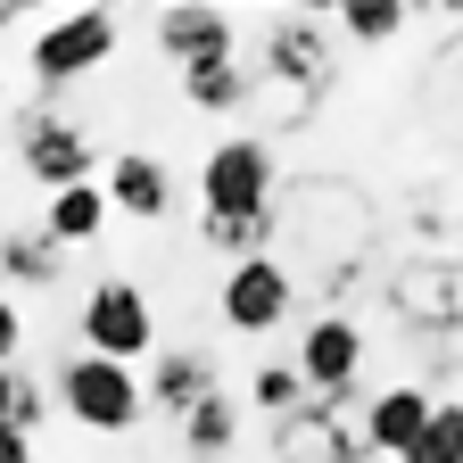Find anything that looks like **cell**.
<instances>
[{
	"instance_id": "6da1fadb",
	"label": "cell",
	"mask_w": 463,
	"mask_h": 463,
	"mask_svg": "<svg viewBox=\"0 0 463 463\" xmlns=\"http://www.w3.org/2000/svg\"><path fill=\"white\" fill-rule=\"evenodd\" d=\"M273 199H281L273 141H257V133L215 141L207 165H199V241L223 249L232 265H241V257H265V241H273Z\"/></svg>"
},
{
	"instance_id": "7a4b0ae2",
	"label": "cell",
	"mask_w": 463,
	"mask_h": 463,
	"mask_svg": "<svg viewBox=\"0 0 463 463\" xmlns=\"http://www.w3.org/2000/svg\"><path fill=\"white\" fill-rule=\"evenodd\" d=\"M75 331H83V356L141 364L149 347H157V307H149V289H141V281L108 273V281H91V289H83V315H75Z\"/></svg>"
},
{
	"instance_id": "3957f363",
	"label": "cell",
	"mask_w": 463,
	"mask_h": 463,
	"mask_svg": "<svg viewBox=\"0 0 463 463\" xmlns=\"http://www.w3.org/2000/svg\"><path fill=\"white\" fill-rule=\"evenodd\" d=\"M116 25L108 9H67V17H42L33 25V42H25V67H33V83L42 91H67V83H83L91 67H108L116 58Z\"/></svg>"
},
{
	"instance_id": "277c9868",
	"label": "cell",
	"mask_w": 463,
	"mask_h": 463,
	"mask_svg": "<svg viewBox=\"0 0 463 463\" xmlns=\"http://www.w3.org/2000/svg\"><path fill=\"white\" fill-rule=\"evenodd\" d=\"M364 397H307L289 422H273V463H364Z\"/></svg>"
},
{
	"instance_id": "5b68a950",
	"label": "cell",
	"mask_w": 463,
	"mask_h": 463,
	"mask_svg": "<svg viewBox=\"0 0 463 463\" xmlns=\"http://www.w3.org/2000/svg\"><path fill=\"white\" fill-rule=\"evenodd\" d=\"M58 405H67L83 430H99V439H125V430H141V414H149L141 373H133V364H108V356H75L67 373H58Z\"/></svg>"
},
{
	"instance_id": "8992f818",
	"label": "cell",
	"mask_w": 463,
	"mask_h": 463,
	"mask_svg": "<svg viewBox=\"0 0 463 463\" xmlns=\"http://www.w3.org/2000/svg\"><path fill=\"white\" fill-rule=\"evenodd\" d=\"M298 241H307V257H323L331 281H347L356 257L373 249V207L347 191V183H307V199H298Z\"/></svg>"
},
{
	"instance_id": "52a82bcc",
	"label": "cell",
	"mask_w": 463,
	"mask_h": 463,
	"mask_svg": "<svg viewBox=\"0 0 463 463\" xmlns=\"http://www.w3.org/2000/svg\"><path fill=\"white\" fill-rule=\"evenodd\" d=\"M9 157L33 174V191H75V183H91V165H99V149H91V133L75 125V116H58V108H33L25 125H17V141H9Z\"/></svg>"
},
{
	"instance_id": "ba28073f",
	"label": "cell",
	"mask_w": 463,
	"mask_h": 463,
	"mask_svg": "<svg viewBox=\"0 0 463 463\" xmlns=\"http://www.w3.org/2000/svg\"><path fill=\"white\" fill-rule=\"evenodd\" d=\"M215 307H223V331L265 339V331H281V323H289V307H298V273H289L281 257H241V265L223 273Z\"/></svg>"
},
{
	"instance_id": "9c48e42d",
	"label": "cell",
	"mask_w": 463,
	"mask_h": 463,
	"mask_svg": "<svg viewBox=\"0 0 463 463\" xmlns=\"http://www.w3.org/2000/svg\"><path fill=\"white\" fill-rule=\"evenodd\" d=\"M265 83L289 99V108H315L323 83H331V50H323V25L315 17H273V50H265Z\"/></svg>"
},
{
	"instance_id": "30bf717a",
	"label": "cell",
	"mask_w": 463,
	"mask_h": 463,
	"mask_svg": "<svg viewBox=\"0 0 463 463\" xmlns=\"http://www.w3.org/2000/svg\"><path fill=\"white\" fill-rule=\"evenodd\" d=\"M157 50H165L174 75H199V67L241 58V25L223 9H157Z\"/></svg>"
},
{
	"instance_id": "8fae6325",
	"label": "cell",
	"mask_w": 463,
	"mask_h": 463,
	"mask_svg": "<svg viewBox=\"0 0 463 463\" xmlns=\"http://www.w3.org/2000/svg\"><path fill=\"white\" fill-rule=\"evenodd\" d=\"M356 373H364V331L347 323V315L307 323V347H298V381H307V397H339V389H356Z\"/></svg>"
},
{
	"instance_id": "7c38bea8",
	"label": "cell",
	"mask_w": 463,
	"mask_h": 463,
	"mask_svg": "<svg viewBox=\"0 0 463 463\" xmlns=\"http://www.w3.org/2000/svg\"><path fill=\"white\" fill-rule=\"evenodd\" d=\"M108 215H141V223H165L174 215V174L149 157V149H125V157H108Z\"/></svg>"
},
{
	"instance_id": "4fadbf2b",
	"label": "cell",
	"mask_w": 463,
	"mask_h": 463,
	"mask_svg": "<svg viewBox=\"0 0 463 463\" xmlns=\"http://www.w3.org/2000/svg\"><path fill=\"white\" fill-rule=\"evenodd\" d=\"M215 389H223V381H215V364L199 356V347H174V356H157V364L141 373V397L157 405L165 422H183L191 405H199V397H215Z\"/></svg>"
},
{
	"instance_id": "5bb4252c",
	"label": "cell",
	"mask_w": 463,
	"mask_h": 463,
	"mask_svg": "<svg viewBox=\"0 0 463 463\" xmlns=\"http://www.w3.org/2000/svg\"><path fill=\"white\" fill-rule=\"evenodd\" d=\"M430 405H439V397L414 389V381H405V389H373V397H364V447H373V455H405V447L422 439Z\"/></svg>"
},
{
	"instance_id": "9a60e30c",
	"label": "cell",
	"mask_w": 463,
	"mask_h": 463,
	"mask_svg": "<svg viewBox=\"0 0 463 463\" xmlns=\"http://www.w3.org/2000/svg\"><path fill=\"white\" fill-rule=\"evenodd\" d=\"M389 298H397L405 323H463V281L447 273V257H414L389 281Z\"/></svg>"
},
{
	"instance_id": "2e32d148",
	"label": "cell",
	"mask_w": 463,
	"mask_h": 463,
	"mask_svg": "<svg viewBox=\"0 0 463 463\" xmlns=\"http://www.w3.org/2000/svg\"><path fill=\"white\" fill-rule=\"evenodd\" d=\"M232 439H241V405H232L223 389H215V397H199L191 414L174 422V447H183L191 463H223V455H232Z\"/></svg>"
},
{
	"instance_id": "e0dca14e",
	"label": "cell",
	"mask_w": 463,
	"mask_h": 463,
	"mask_svg": "<svg viewBox=\"0 0 463 463\" xmlns=\"http://www.w3.org/2000/svg\"><path fill=\"white\" fill-rule=\"evenodd\" d=\"M42 232L58 249H91L99 232H108V191L99 183H75V191H58L50 207H42Z\"/></svg>"
},
{
	"instance_id": "ac0fdd59",
	"label": "cell",
	"mask_w": 463,
	"mask_h": 463,
	"mask_svg": "<svg viewBox=\"0 0 463 463\" xmlns=\"http://www.w3.org/2000/svg\"><path fill=\"white\" fill-rule=\"evenodd\" d=\"M0 273H9L17 289H50L58 273H67V249H58L50 232H9V241H0Z\"/></svg>"
},
{
	"instance_id": "d6986e66",
	"label": "cell",
	"mask_w": 463,
	"mask_h": 463,
	"mask_svg": "<svg viewBox=\"0 0 463 463\" xmlns=\"http://www.w3.org/2000/svg\"><path fill=\"white\" fill-rule=\"evenodd\" d=\"M183 99H191L199 116H232V108H249V67H241V58L199 67V75H183Z\"/></svg>"
},
{
	"instance_id": "ffe728a7",
	"label": "cell",
	"mask_w": 463,
	"mask_h": 463,
	"mask_svg": "<svg viewBox=\"0 0 463 463\" xmlns=\"http://www.w3.org/2000/svg\"><path fill=\"white\" fill-rule=\"evenodd\" d=\"M397 463H463V397H439L430 422H422V439L405 447Z\"/></svg>"
},
{
	"instance_id": "44dd1931",
	"label": "cell",
	"mask_w": 463,
	"mask_h": 463,
	"mask_svg": "<svg viewBox=\"0 0 463 463\" xmlns=\"http://www.w3.org/2000/svg\"><path fill=\"white\" fill-rule=\"evenodd\" d=\"M331 25L347 42H389V33L414 25V9H405V0H347V9H331Z\"/></svg>"
},
{
	"instance_id": "7402d4cb",
	"label": "cell",
	"mask_w": 463,
	"mask_h": 463,
	"mask_svg": "<svg viewBox=\"0 0 463 463\" xmlns=\"http://www.w3.org/2000/svg\"><path fill=\"white\" fill-rule=\"evenodd\" d=\"M42 414H50L42 381H33V373H17V364H0V430L33 439V430H42Z\"/></svg>"
},
{
	"instance_id": "603a6c76",
	"label": "cell",
	"mask_w": 463,
	"mask_h": 463,
	"mask_svg": "<svg viewBox=\"0 0 463 463\" xmlns=\"http://www.w3.org/2000/svg\"><path fill=\"white\" fill-rule=\"evenodd\" d=\"M249 405H257L265 422H289V414L307 405V381H298V364H257V373H249Z\"/></svg>"
},
{
	"instance_id": "cb8c5ba5",
	"label": "cell",
	"mask_w": 463,
	"mask_h": 463,
	"mask_svg": "<svg viewBox=\"0 0 463 463\" xmlns=\"http://www.w3.org/2000/svg\"><path fill=\"white\" fill-rule=\"evenodd\" d=\"M17 347H25V315L17 298H0V364H17Z\"/></svg>"
},
{
	"instance_id": "d4e9b609",
	"label": "cell",
	"mask_w": 463,
	"mask_h": 463,
	"mask_svg": "<svg viewBox=\"0 0 463 463\" xmlns=\"http://www.w3.org/2000/svg\"><path fill=\"white\" fill-rule=\"evenodd\" d=\"M0 463H33V439H17V430H0Z\"/></svg>"
},
{
	"instance_id": "484cf974",
	"label": "cell",
	"mask_w": 463,
	"mask_h": 463,
	"mask_svg": "<svg viewBox=\"0 0 463 463\" xmlns=\"http://www.w3.org/2000/svg\"><path fill=\"white\" fill-rule=\"evenodd\" d=\"M0 157H9V133H0Z\"/></svg>"
},
{
	"instance_id": "4316f807",
	"label": "cell",
	"mask_w": 463,
	"mask_h": 463,
	"mask_svg": "<svg viewBox=\"0 0 463 463\" xmlns=\"http://www.w3.org/2000/svg\"><path fill=\"white\" fill-rule=\"evenodd\" d=\"M0 99H9V75H0Z\"/></svg>"
}]
</instances>
